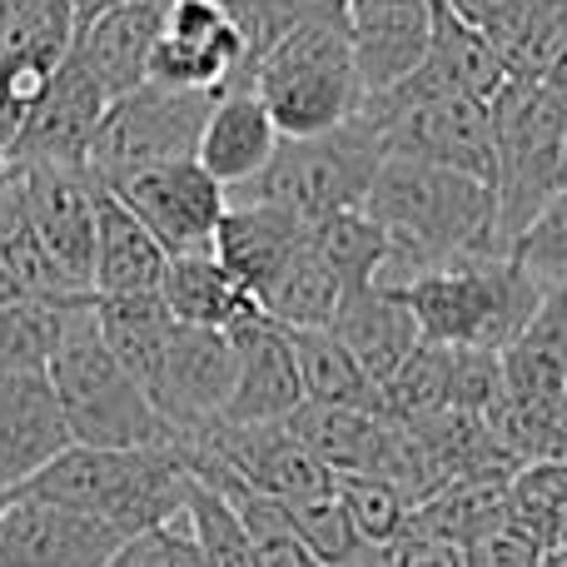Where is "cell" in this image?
<instances>
[{"label": "cell", "instance_id": "obj_52", "mask_svg": "<svg viewBox=\"0 0 567 567\" xmlns=\"http://www.w3.org/2000/svg\"><path fill=\"white\" fill-rule=\"evenodd\" d=\"M359 567H383V563H379V548H369V553H363V563H359Z\"/></svg>", "mask_w": 567, "mask_h": 567}, {"label": "cell", "instance_id": "obj_41", "mask_svg": "<svg viewBox=\"0 0 567 567\" xmlns=\"http://www.w3.org/2000/svg\"><path fill=\"white\" fill-rule=\"evenodd\" d=\"M189 523H195L209 567H265L249 528L239 523V513L229 508L219 493L199 488V483H195V493H189Z\"/></svg>", "mask_w": 567, "mask_h": 567}, {"label": "cell", "instance_id": "obj_15", "mask_svg": "<svg viewBox=\"0 0 567 567\" xmlns=\"http://www.w3.org/2000/svg\"><path fill=\"white\" fill-rule=\"evenodd\" d=\"M439 0H349V40L359 60L363 95L399 90L429 60Z\"/></svg>", "mask_w": 567, "mask_h": 567}, {"label": "cell", "instance_id": "obj_11", "mask_svg": "<svg viewBox=\"0 0 567 567\" xmlns=\"http://www.w3.org/2000/svg\"><path fill=\"white\" fill-rule=\"evenodd\" d=\"M35 239L45 249L65 293H95V235H100V185L85 165H16Z\"/></svg>", "mask_w": 567, "mask_h": 567}, {"label": "cell", "instance_id": "obj_40", "mask_svg": "<svg viewBox=\"0 0 567 567\" xmlns=\"http://www.w3.org/2000/svg\"><path fill=\"white\" fill-rule=\"evenodd\" d=\"M513 265L523 269L543 293L567 289V189L513 239Z\"/></svg>", "mask_w": 567, "mask_h": 567}, {"label": "cell", "instance_id": "obj_43", "mask_svg": "<svg viewBox=\"0 0 567 567\" xmlns=\"http://www.w3.org/2000/svg\"><path fill=\"white\" fill-rule=\"evenodd\" d=\"M543 558H548V553H543L523 528H513L508 518H503L493 533H483V538L468 548V567H543Z\"/></svg>", "mask_w": 567, "mask_h": 567}, {"label": "cell", "instance_id": "obj_5", "mask_svg": "<svg viewBox=\"0 0 567 567\" xmlns=\"http://www.w3.org/2000/svg\"><path fill=\"white\" fill-rule=\"evenodd\" d=\"M493 205H498V249L567 189V95L553 85L513 80L493 100Z\"/></svg>", "mask_w": 567, "mask_h": 567}, {"label": "cell", "instance_id": "obj_16", "mask_svg": "<svg viewBox=\"0 0 567 567\" xmlns=\"http://www.w3.org/2000/svg\"><path fill=\"white\" fill-rule=\"evenodd\" d=\"M513 85V70L503 60V50L483 35L478 25H468L463 16H453L449 6L439 0V25H433V45L429 60L403 80L399 90L379 100H433V95H463V100H493Z\"/></svg>", "mask_w": 567, "mask_h": 567}, {"label": "cell", "instance_id": "obj_6", "mask_svg": "<svg viewBox=\"0 0 567 567\" xmlns=\"http://www.w3.org/2000/svg\"><path fill=\"white\" fill-rule=\"evenodd\" d=\"M383 159H389V140H383L379 120L363 110L359 120L329 130V135L284 140L265 175L249 179V185L235 189L229 199L269 205V209H284V215L303 219V225H319V219L363 209Z\"/></svg>", "mask_w": 567, "mask_h": 567}, {"label": "cell", "instance_id": "obj_17", "mask_svg": "<svg viewBox=\"0 0 567 567\" xmlns=\"http://www.w3.org/2000/svg\"><path fill=\"white\" fill-rule=\"evenodd\" d=\"M70 443L50 373H0V498L45 473Z\"/></svg>", "mask_w": 567, "mask_h": 567}, {"label": "cell", "instance_id": "obj_8", "mask_svg": "<svg viewBox=\"0 0 567 567\" xmlns=\"http://www.w3.org/2000/svg\"><path fill=\"white\" fill-rule=\"evenodd\" d=\"M219 95H189L169 85H140L135 95L115 100L100 120L95 140L85 150V175L100 189H125L135 175L175 159L199 155V135Z\"/></svg>", "mask_w": 567, "mask_h": 567}, {"label": "cell", "instance_id": "obj_34", "mask_svg": "<svg viewBox=\"0 0 567 567\" xmlns=\"http://www.w3.org/2000/svg\"><path fill=\"white\" fill-rule=\"evenodd\" d=\"M508 523L523 528L543 553L567 548V463H528L508 483Z\"/></svg>", "mask_w": 567, "mask_h": 567}, {"label": "cell", "instance_id": "obj_55", "mask_svg": "<svg viewBox=\"0 0 567 567\" xmlns=\"http://www.w3.org/2000/svg\"><path fill=\"white\" fill-rule=\"evenodd\" d=\"M219 6H229V0H219Z\"/></svg>", "mask_w": 567, "mask_h": 567}, {"label": "cell", "instance_id": "obj_14", "mask_svg": "<svg viewBox=\"0 0 567 567\" xmlns=\"http://www.w3.org/2000/svg\"><path fill=\"white\" fill-rule=\"evenodd\" d=\"M125 543V533L90 513L40 498H6L0 567H110Z\"/></svg>", "mask_w": 567, "mask_h": 567}, {"label": "cell", "instance_id": "obj_32", "mask_svg": "<svg viewBox=\"0 0 567 567\" xmlns=\"http://www.w3.org/2000/svg\"><path fill=\"white\" fill-rule=\"evenodd\" d=\"M95 299V293H90ZM95 329L105 339V349L145 383L150 393V379H155L159 359H165V343L175 333V319L169 309L155 299H95Z\"/></svg>", "mask_w": 567, "mask_h": 567}, {"label": "cell", "instance_id": "obj_20", "mask_svg": "<svg viewBox=\"0 0 567 567\" xmlns=\"http://www.w3.org/2000/svg\"><path fill=\"white\" fill-rule=\"evenodd\" d=\"M279 145H284V135H279L275 115L265 110V100L255 95V85H249V75H245L239 85H229L225 95L215 100L195 159L235 195L249 179L265 175L269 159L279 155Z\"/></svg>", "mask_w": 567, "mask_h": 567}, {"label": "cell", "instance_id": "obj_48", "mask_svg": "<svg viewBox=\"0 0 567 567\" xmlns=\"http://www.w3.org/2000/svg\"><path fill=\"white\" fill-rule=\"evenodd\" d=\"M10 175H16V155H10V145L0 140V185H6Z\"/></svg>", "mask_w": 567, "mask_h": 567}, {"label": "cell", "instance_id": "obj_29", "mask_svg": "<svg viewBox=\"0 0 567 567\" xmlns=\"http://www.w3.org/2000/svg\"><path fill=\"white\" fill-rule=\"evenodd\" d=\"M293 339V359H299V383L303 403H323V409H359V413H383V393L369 373L359 369L349 349L333 339L329 329H299Z\"/></svg>", "mask_w": 567, "mask_h": 567}, {"label": "cell", "instance_id": "obj_9", "mask_svg": "<svg viewBox=\"0 0 567 567\" xmlns=\"http://www.w3.org/2000/svg\"><path fill=\"white\" fill-rule=\"evenodd\" d=\"M255 70L235 10L219 0H165L150 80L189 95H225Z\"/></svg>", "mask_w": 567, "mask_h": 567}, {"label": "cell", "instance_id": "obj_47", "mask_svg": "<svg viewBox=\"0 0 567 567\" xmlns=\"http://www.w3.org/2000/svg\"><path fill=\"white\" fill-rule=\"evenodd\" d=\"M10 299H30V293H20V289H16V279H10L6 269H0V303H10Z\"/></svg>", "mask_w": 567, "mask_h": 567}, {"label": "cell", "instance_id": "obj_7", "mask_svg": "<svg viewBox=\"0 0 567 567\" xmlns=\"http://www.w3.org/2000/svg\"><path fill=\"white\" fill-rule=\"evenodd\" d=\"M249 85L275 115L284 140H313L363 115L369 95L359 80L349 25H309L284 35L255 60Z\"/></svg>", "mask_w": 567, "mask_h": 567}, {"label": "cell", "instance_id": "obj_22", "mask_svg": "<svg viewBox=\"0 0 567 567\" xmlns=\"http://www.w3.org/2000/svg\"><path fill=\"white\" fill-rule=\"evenodd\" d=\"M309 229L313 225L284 215V209L229 199V215H225V225H219L215 255H219V265L259 299V293L309 249Z\"/></svg>", "mask_w": 567, "mask_h": 567}, {"label": "cell", "instance_id": "obj_25", "mask_svg": "<svg viewBox=\"0 0 567 567\" xmlns=\"http://www.w3.org/2000/svg\"><path fill=\"white\" fill-rule=\"evenodd\" d=\"M159 303H165L169 319L185 323V329H215V333L239 329L245 319L259 313L255 293L219 265V255L169 259L165 284H159Z\"/></svg>", "mask_w": 567, "mask_h": 567}, {"label": "cell", "instance_id": "obj_1", "mask_svg": "<svg viewBox=\"0 0 567 567\" xmlns=\"http://www.w3.org/2000/svg\"><path fill=\"white\" fill-rule=\"evenodd\" d=\"M363 215L389 235L379 289L449 269L468 255H503L498 249V205L493 189L473 175L443 165H423L409 155H389L373 179Z\"/></svg>", "mask_w": 567, "mask_h": 567}, {"label": "cell", "instance_id": "obj_36", "mask_svg": "<svg viewBox=\"0 0 567 567\" xmlns=\"http://www.w3.org/2000/svg\"><path fill=\"white\" fill-rule=\"evenodd\" d=\"M313 255L339 275L343 289H369L379 284L383 275V259H389V235L373 225L363 209H349V215H333V219H319L309 235Z\"/></svg>", "mask_w": 567, "mask_h": 567}, {"label": "cell", "instance_id": "obj_39", "mask_svg": "<svg viewBox=\"0 0 567 567\" xmlns=\"http://www.w3.org/2000/svg\"><path fill=\"white\" fill-rule=\"evenodd\" d=\"M284 513H289L293 533L303 538V548H309L323 567H359L363 553H369L363 538L353 533L349 513H343L339 488L313 493V498H299V503H284Z\"/></svg>", "mask_w": 567, "mask_h": 567}, {"label": "cell", "instance_id": "obj_10", "mask_svg": "<svg viewBox=\"0 0 567 567\" xmlns=\"http://www.w3.org/2000/svg\"><path fill=\"white\" fill-rule=\"evenodd\" d=\"M363 110L379 120L389 155L458 169V175H473L483 185L493 179V105H483V100H369Z\"/></svg>", "mask_w": 567, "mask_h": 567}, {"label": "cell", "instance_id": "obj_19", "mask_svg": "<svg viewBox=\"0 0 567 567\" xmlns=\"http://www.w3.org/2000/svg\"><path fill=\"white\" fill-rule=\"evenodd\" d=\"M105 110H110V95L80 65L75 50H70L50 95L40 100V110L16 135V165H35V159H45V165H85V150L95 140Z\"/></svg>", "mask_w": 567, "mask_h": 567}, {"label": "cell", "instance_id": "obj_2", "mask_svg": "<svg viewBox=\"0 0 567 567\" xmlns=\"http://www.w3.org/2000/svg\"><path fill=\"white\" fill-rule=\"evenodd\" d=\"M195 478L185 468L179 443H155V449H65L45 473L25 483L10 498H40L55 508H75L90 518L120 528L125 538L155 533L159 523L179 518L189 508Z\"/></svg>", "mask_w": 567, "mask_h": 567}, {"label": "cell", "instance_id": "obj_3", "mask_svg": "<svg viewBox=\"0 0 567 567\" xmlns=\"http://www.w3.org/2000/svg\"><path fill=\"white\" fill-rule=\"evenodd\" d=\"M393 293H403V303L413 309L423 343L488 353L508 349L548 303V293L513 265V255H468Z\"/></svg>", "mask_w": 567, "mask_h": 567}, {"label": "cell", "instance_id": "obj_44", "mask_svg": "<svg viewBox=\"0 0 567 567\" xmlns=\"http://www.w3.org/2000/svg\"><path fill=\"white\" fill-rule=\"evenodd\" d=\"M383 567H468V553L449 538H433V533H403L399 543L379 548Z\"/></svg>", "mask_w": 567, "mask_h": 567}, {"label": "cell", "instance_id": "obj_33", "mask_svg": "<svg viewBox=\"0 0 567 567\" xmlns=\"http://www.w3.org/2000/svg\"><path fill=\"white\" fill-rule=\"evenodd\" d=\"M0 269H6V275L16 279V289L30 293V299H80V293H65V284L55 279L45 249H40L20 175H10L6 185H0Z\"/></svg>", "mask_w": 567, "mask_h": 567}, {"label": "cell", "instance_id": "obj_53", "mask_svg": "<svg viewBox=\"0 0 567 567\" xmlns=\"http://www.w3.org/2000/svg\"><path fill=\"white\" fill-rule=\"evenodd\" d=\"M0 518H6V498H0Z\"/></svg>", "mask_w": 567, "mask_h": 567}, {"label": "cell", "instance_id": "obj_28", "mask_svg": "<svg viewBox=\"0 0 567 567\" xmlns=\"http://www.w3.org/2000/svg\"><path fill=\"white\" fill-rule=\"evenodd\" d=\"M85 299H10L0 303V373H50L75 333Z\"/></svg>", "mask_w": 567, "mask_h": 567}, {"label": "cell", "instance_id": "obj_35", "mask_svg": "<svg viewBox=\"0 0 567 567\" xmlns=\"http://www.w3.org/2000/svg\"><path fill=\"white\" fill-rule=\"evenodd\" d=\"M453 413V349L423 343L389 383H383V419L419 429L429 419Z\"/></svg>", "mask_w": 567, "mask_h": 567}, {"label": "cell", "instance_id": "obj_46", "mask_svg": "<svg viewBox=\"0 0 567 567\" xmlns=\"http://www.w3.org/2000/svg\"><path fill=\"white\" fill-rule=\"evenodd\" d=\"M125 6H165V0H75V16L85 25V20L105 16V10H125Z\"/></svg>", "mask_w": 567, "mask_h": 567}, {"label": "cell", "instance_id": "obj_18", "mask_svg": "<svg viewBox=\"0 0 567 567\" xmlns=\"http://www.w3.org/2000/svg\"><path fill=\"white\" fill-rule=\"evenodd\" d=\"M229 339H235V399L219 423H289L303 409L289 329L255 313L239 329H229Z\"/></svg>", "mask_w": 567, "mask_h": 567}, {"label": "cell", "instance_id": "obj_51", "mask_svg": "<svg viewBox=\"0 0 567 567\" xmlns=\"http://www.w3.org/2000/svg\"><path fill=\"white\" fill-rule=\"evenodd\" d=\"M543 567H567V548H563V553H548V558H543Z\"/></svg>", "mask_w": 567, "mask_h": 567}, {"label": "cell", "instance_id": "obj_4", "mask_svg": "<svg viewBox=\"0 0 567 567\" xmlns=\"http://www.w3.org/2000/svg\"><path fill=\"white\" fill-rule=\"evenodd\" d=\"M50 389L60 399L75 449L120 453V449H155V443L175 439V429L159 419L145 383L105 349V339L95 329V299L85 303L75 333L50 363Z\"/></svg>", "mask_w": 567, "mask_h": 567}, {"label": "cell", "instance_id": "obj_12", "mask_svg": "<svg viewBox=\"0 0 567 567\" xmlns=\"http://www.w3.org/2000/svg\"><path fill=\"white\" fill-rule=\"evenodd\" d=\"M130 205V215L159 239L169 259L215 255L219 225L229 215V189L209 175L199 159H175L135 175L125 189H115Z\"/></svg>", "mask_w": 567, "mask_h": 567}, {"label": "cell", "instance_id": "obj_13", "mask_svg": "<svg viewBox=\"0 0 567 567\" xmlns=\"http://www.w3.org/2000/svg\"><path fill=\"white\" fill-rule=\"evenodd\" d=\"M150 399H155L159 419L175 433L219 423L229 399H235V339L215 329L175 323L165 359H159L155 379H150Z\"/></svg>", "mask_w": 567, "mask_h": 567}, {"label": "cell", "instance_id": "obj_24", "mask_svg": "<svg viewBox=\"0 0 567 567\" xmlns=\"http://www.w3.org/2000/svg\"><path fill=\"white\" fill-rule=\"evenodd\" d=\"M169 255L159 239L130 215L115 189H100V235H95V299H155L165 284Z\"/></svg>", "mask_w": 567, "mask_h": 567}, {"label": "cell", "instance_id": "obj_37", "mask_svg": "<svg viewBox=\"0 0 567 567\" xmlns=\"http://www.w3.org/2000/svg\"><path fill=\"white\" fill-rule=\"evenodd\" d=\"M249 40V60L275 50L284 35L309 25H349V0H229Z\"/></svg>", "mask_w": 567, "mask_h": 567}, {"label": "cell", "instance_id": "obj_23", "mask_svg": "<svg viewBox=\"0 0 567 567\" xmlns=\"http://www.w3.org/2000/svg\"><path fill=\"white\" fill-rule=\"evenodd\" d=\"M159 16H165V6H125L80 25L75 55L100 80L110 105L135 95L140 85H150V65H155V45H159Z\"/></svg>", "mask_w": 567, "mask_h": 567}, {"label": "cell", "instance_id": "obj_50", "mask_svg": "<svg viewBox=\"0 0 567 567\" xmlns=\"http://www.w3.org/2000/svg\"><path fill=\"white\" fill-rule=\"evenodd\" d=\"M16 6H20V0H0V35H6V25H10V16H16Z\"/></svg>", "mask_w": 567, "mask_h": 567}, {"label": "cell", "instance_id": "obj_31", "mask_svg": "<svg viewBox=\"0 0 567 567\" xmlns=\"http://www.w3.org/2000/svg\"><path fill=\"white\" fill-rule=\"evenodd\" d=\"M309 235H313V229H309ZM343 293H349V289L339 284V275H333V269L323 265V259L313 255V245H309L275 284H269L265 293H259L255 303H259V313H265L269 323L299 333V329H333Z\"/></svg>", "mask_w": 567, "mask_h": 567}, {"label": "cell", "instance_id": "obj_42", "mask_svg": "<svg viewBox=\"0 0 567 567\" xmlns=\"http://www.w3.org/2000/svg\"><path fill=\"white\" fill-rule=\"evenodd\" d=\"M140 543H145L150 567H209L195 523H189V508L179 513V518L159 523L155 533H140Z\"/></svg>", "mask_w": 567, "mask_h": 567}, {"label": "cell", "instance_id": "obj_49", "mask_svg": "<svg viewBox=\"0 0 567 567\" xmlns=\"http://www.w3.org/2000/svg\"><path fill=\"white\" fill-rule=\"evenodd\" d=\"M548 85L558 90V95H567V55L558 60V70H553V75H548Z\"/></svg>", "mask_w": 567, "mask_h": 567}, {"label": "cell", "instance_id": "obj_27", "mask_svg": "<svg viewBox=\"0 0 567 567\" xmlns=\"http://www.w3.org/2000/svg\"><path fill=\"white\" fill-rule=\"evenodd\" d=\"M284 429L333 473V478H349V473H379V458L389 449V429L393 423L383 413H359V409H323V403H303Z\"/></svg>", "mask_w": 567, "mask_h": 567}, {"label": "cell", "instance_id": "obj_45", "mask_svg": "<svg viewBox=\"0 0 567 567\" xmlns=\"http://www.w3.org/2000/svg\"><path fill=\"white\" fill-rule=\"evenodd\" d=\"M443 6L453 10V16H463L468 25H478L483 35L498 45L503 35H508V25L528 10V0H443Z\"/></svg>", "mask_w": 567, "mask_h": 567}, {"label": "cell", "instance_id": "obj_30", "mask_svg": "<svg viewBox=\"0 0 567 567\" xmlns=\"http://www.w3.org/2000/svg\"><path fill=\"white\" fill-rule=\"evenodd\" d=\"M508 483L513 478H458L443 483L433 498H423L409 518V533H433V538L458 543L463 553L508 518Z\"/></svg>", "mask_w": 567, "mask_h": 567}, {"label": "cell", "instance_id": "obj_54", "mask_svg": "<svg viewBox=\"0 0 567 567\" xmlns=\"http://www.w3.org/2000/svg\"><path fill=\"white\" fill-rule=\"evenodd\" d=\"M563 463H567V449H563Z\"/></svg>", "mask_w": 567, "mask_h": 567}, {"label": "cell", "instance_id": "obj_38", "mask_svg": "<svg viewBox=\"0 0 567 567\" xmlns=\"http://www.w3.org/2000/svg\"><path fill=\"white\" fill-rule=\"evenodd\" d=\"M333 488H339V503L349 513L353 533L363 538V548H389V543H399L409 533L413 503L393 483L369 478V473H349V478H333Z\"/></svg>", "mask_w": 567, "mask_h": 567}, {"label": "cell", "instance_id": "obj_21", "mask_svg": "<svg viewBox=\"0 0 567 567\" xmlns=\"http://www.w3.org/2000/svg\"><path fill=\"white\" fill-rule=\"evenodd\" d=\"M329 333L359 359V369L379 383V393H383V383L423 349V329H419V319H413V309L403 303V293L379 289V284L343 293L339 319H333Z\"/></svg>", "mask_w": 567, "mask_h": 567}, {"label": "cell", "instance_id": "obj_26", "mask_svg": "<svg viewBox=\"0 0 567 567\" xmlns=\"http://www.w3.org/2000/svg\"><path fill=\"white\" fill-rule=\"evenodd\" d=\"M503 389L528 403L567 409V289L548 293L528 329L503 349Z\"/></svg>", "mask_w": 567, "mask_h": 567}]
</instances>
